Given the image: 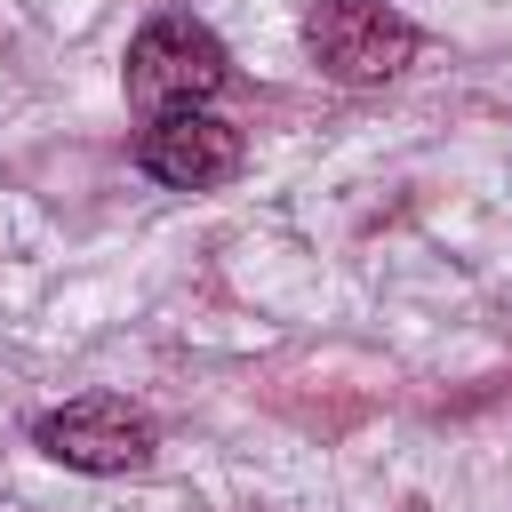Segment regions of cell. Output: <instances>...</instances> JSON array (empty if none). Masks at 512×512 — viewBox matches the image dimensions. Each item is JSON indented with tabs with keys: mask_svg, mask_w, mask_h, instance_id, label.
<instances>
[{
	"mask_svg": "<svg viewBox=\"0 0 512 512\" xmlns=\"http://www.w3.org/2000/svg\"><path fill=\"white\" fill-rule=\"evenodd\" d=\"M416 48H424V32L384 0H312L304 8V56L336 88H384L416 64Z\"/></svg>",
	"mask_w": 512,
	"mask_h": 512,
	"instance_id": "obj_1",
	"label": "cell"
},
{
	"mask_svg": "<svg viewBox=\"0 0 512 512\" xmlns=\"http://www.w3.org/2000/svg\"><path fill=\"white\" fill-rule=\"evenodd\" d=\"M32 448L56 456L64 472H96V480H112V472H144V464H152L160 424H152L136 400H120V392H80V400L32 416Z\"/></svg>",
	"mask_w": 512,
	"mask_h": 512,
	"instance_id": "obj_3",
	"label": "cell"
},
{
	"mask_svg": "<svg viewBox=\"0 0 512 512\" xmlns=\"http://www.w3.org/2000/svg\"><path fill=\"white\" fill-rule=\"evenodd\" d=\"M224 80H232V56L192 16H152L128 40V104L136 112H192V104L224 96Z\"/></svg>",
	"mask_w": 512,
	"mask_h": 512,
	"instance_id": "obj_2",
	"label": "cell"
},
{
	"mask_svg": "<svg viewBox=\"0 0 512 512\" xmlns=\"http://www.w3.org/2000/svg\"><path fill=\"white\" fill-rule=\"evenodd\" d=\"M240 160H248L240 128H232V120H216L208 104H192V112H152V120H144V136H136V168H144L152 184H168V192L232 184V176H240Z\"/></svg>",
	"mask_w": 512,
	"mask_h": 512,
	"instance_id": "obj_4",
	"label": "cell"
}]
</instances>
